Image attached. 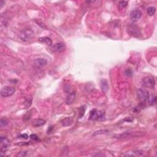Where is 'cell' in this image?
<instances>
[{"label":"cell","instance_id":"603a6c76","mask_svg":"<svg viewBox=\"0 0 157 157\" xmlns=\"http://www.w3.org/2000/svg\"><path fill=\"white\" fill-rule=\"evenodd\" d=\"M32 144V142H21L20 143L17 144L18 145H31Z\"/></svg>","mask_w":157,"mask_h":157},{"label":"cell","instance_id":"ba28073f","mask_svg":"<svg viewBox=\"0 0 157 157\" xmlns=\"http://www.w3.org/2000/svg\"><path fill=\"white\" fill-rule=\"evenodd\" d=\"M142 16V12L139 9H134L132 12L130 13V18L131 20L133 22L138 21L140 18Z\"/></svg>","mask_w":157,"mask_h":157},{"label":"cell","instance_id":"d6986e66","mask_svg":"<svg viewBox=\"0 0 157 157\" xmlns=\"http://www.w3.org/2000/svg\"><path fill=\"white\" fill-rule=\"evenodd\" d=\"M109 133L108 130H99L98 131H95V132L93 134V136L96 135H99V134H105Z\"/></svg>","mask_w":157,"mask_h":157},{"label":"cell","instance_id":"52a82bcc","mask_svg":"<svg viewBox=\"0 0 157 157\" xmlns=\"http://www.w3.org/2000/svg\"><path fill=\"white\" fill-rule=\"evenodd\" d=\"M137 95H138L139 99L141 102H145L147 101L149 96V91L144 88H139L137 90Z\"/></svg>","mask_w":157,"mask_h":157},{"label":"cell","instance_id":"8992f818","mask_svg":"<svg viewBox=\"0 0 157 157\" xmlns=\"http://www.w3.org/2000/svg\"><path fill=\"white\" fill-rule=\"evenodd\" d=\"M143 136V133L141 132H133V133H125L123 134L117 135V138H130V137H140Z\"/></svg>","mask_w":157,"mask_h":157},{"label":"cell","instance_id":"2e32d148","mask_svg":"<svg viewBox=\"0 0 157 157\" xmlns=\"http://www.w3.org/2000/svg\"><path fill=\"white\" fill-rule=\"evenodd\" d=\"M39 42H42V43H44V44H47V45H49V46H50L52 44V41L51 39H50V38H47V37L40 38L39 39Z\"/></svg>","mask_w":157,"mask_h":157},{"label":"cell","instance_id":"d4e9b609","mask_svg":"<svg viewBox=\"0 0 157 157\" xmlns=\"http://www.w3.org/2000/svg\"><path fill=\"white\" fill-rule=\"evenodd\" d=\"M125 74H126V75H127V76H131L132 75L133 72H132V71H131V69H126V71H125Z\"/></svg>","mask_w":157,"mask_h":157},{"label":"cell","instance_id":"4316f807","mask_svg":"<svg viewBox=\"0 0 157 157\" xmlns=\"http://www.w3.org/2000/svg\"><path fill=\"white\" fill-rule=\"evenodd\" d=\"M5 4V1H3V0H1V1H0V7H2L3 6V5H4V4Z\"/></svg>","mask_w":157,"mask_h":157},{"label":"cell","instance_id":"8fae6325","mask_svg":"<svg viewBox=\"0 0 157 157\" xmlns=\"http://www.w3.org/2000/svg\"><path fill=\"white\" fill-rule=\"evenodd\" d=\"M76 98V93L74 92L70 93L68 95L66 99V103L67 104H71L74 101Z\"/></svg>","mask_w":157,"mask_h":157},{"label":"cell","instance_id":"5bb4252c","mask_svg":"<svg viewBox=\"0 0 157 157\" xmlns=\"http://www.w3.org/2000/svg\"><path fill=\"white\" fill-rule=\"evenodd\" d=\"M45 122L46 121L43 119H36L33 122V126H34L35 127H40V126L45 125Z\"/></svg>","mask_w":157,"mask_h":157},{"label":"cell","instance_id":"ffe728a7","mask_svg":"<svg viewBox=\"0 0 157 157\" xmlns=\"http://www.w3.org/2000/svg\"><path fill=\"white\" fill-rule=\"evenodd\" d=\"M8 124V120L6 119V118H1L0 120V126L1 128L6 126Z\"/></svg>","mask_w":157,"mask_h":157},{"label":"cell","instance_id":"e0dca14e","mask_svg":"<svg viewBox=\"0 0 157 157\" xmlns=\"http://www.w3.org/2000/svg\"><path fill=\"white\" fill-rule=\"evenodd\" d=\"M147 12L149 15L152 16V15H154L155 12H156V8H155V7H153V6H150V7H149L148 8H147Z\"/></svg>","mask_w":157,"mask_h":157},{"label":"cell","instance_id":"5b68a950","mask_svg":"<svg viewBox=\"0 0 157 157\" xmlns=\"http://www.w3.org/2000/svg\"><path fill=\"white\" fill-rule=\"evenodd\" d=\"M15 92V88L11 86H6L1 89V95L3 97H9Z\"/></svg>","mask_w":157,"mask_h":157},{"label":"cell","instance_id":"7402d4cb","mask_svg":"<svg viewBox=\"0 0 157 157\" xmlns=\"http://www.w3.org/2000/svg\"><path fill=\"white\" fill-rule=\"evenodd\" d=\"M28 152L27 151H24V152H21L20 153H19L17 155V157H24L26 156L27 155Z\"/></svg>","mask_w":157,"mask_h":157},{"label":"cell","instance_id":"3957f363","mask_svg":"<svg viewBox=\"0 0 157 157\" xmlns=\"http://www.w3.org/2000/svg\"><path fill=\"white\" fill-rule=\"evenodd\" d=\"M141 85L142 87L148 88H153L155 87V81L153 77L150 76H147L141 80Z\"/></svg>","mask_w":157,"mask_h":157},{"label":"cell","instance_id":"7a4b0ae2","mask_svg":"<svg viewBox=\"0 0 157 157\" xmlns=\"http://www.w3.org/2000/svg\"><path fill=\"white\" fill-rule=\"evenodd\" d=\"M33 36V32L30 29H25L23 30L20 32L19 34V38H20L22 41H26L30 40Z\"/></svg>","mask_w":157,"mask_h":157},{"label":"cell","instance_id":"ac0fdd59","mask_svg":"<svg viewBox=\"0 0 157 157\" xmlns=\"http://www.w3.org/2000/svg\"><path fill=\"white\" fill-rule=\"evenodd\" d=\"M32 101H33V99H32V98L31 97V96H30V97H29V98H28L27 99H26V101H25V109H28V108H29V107H30V106H31V104H32Z\"/></svg>","mask_w":157,"mask_h":157},{"label":"cell","instance_id":"9c48e42d","mask_svg":"<svg viewBox=\"0 0 157 157\" xmlns=\"http://www.w3.org/2000/svg\"><path fill=\"white\" fill-rule=\"evenodd\" d=\"M47 64V60L45 58H37L33 62V66L36 68L40 69V68H43L45 65Z\"/></svg>","mask_w":157,"mask_h":157},{"label":"cell","instance_id":"9a60e30c","mask_svg":"<svg viewBox=\"0 0 157 157\" xmlns=\"http://www.w3.org/2000/svg\"><path fill=\"white\" fill-rule=\"evenodd\" d=\"M147 102L148 103L149 105L153 106L156 104V96L155 95H150L149 96L148 99H147Z\"/></svg>","mask_w":157,"mask_h":157},{"label":"cell","instance_id":"277c9868","mask_svg":"<svg viewBox=\"0 0 157 157\" xmlns=\"http://www.w3.org/2000/svg\"><path fill=\"white\" fill-rule=\"evenodd\" d=\"M10 146V141L7 137L5 136H1L0 137V147H1V153L5 152Z\"/></svg>","mask_w":157,"mask_h":157},{"label":"cell","instance_id":"484cf974","mask_svg":"<svg viewBox=\"0 0 157 157\" xmlns=\"http://www.w3.org/2000/svg\"><path fill=\"white\" fill-rule=\"evenodd\" d=\"M20 137H22V138L25 139H27L28 137V136L27 134H22V135L20 136Z\"/></svg>","mask_w":157,"mask_h":157},{"label":"cell","instance_id":"44dd1931","mask_svg":"<svg viewBox=\"0 0 157 157\" xmlns=\"http://www.w3.org/2000/svg\"><path fill=\"white\" fill-rule=\"evenodd\" d=\"M128 1H120L119 3V4H118V6H119L120 9H123L125 7H126V6H128Z\"/></svg>","mask_w":157,"mask_h":157},{"label":"cell","instance_id":"7c38bea8","mask_svg":"<svg viewBox=\"0 0 157 157\" xmlns=\"http://www.w3.org/2000/svg\"><path fill=\"white\" fill-rule=\"evenodd\" d=\"M100 86L102 90L103 91L106 93L109 90V86H108V84H107V80H105V79H102L100 82Z\"/></svg>","mask_w":157,"mask_h":157},{"label":"cell","instance_id":"4fadbf2b","mask_svg":"<svg viewBox=\"0 0 157 157\" xmlns=\"http://www.w3.org/2000/svg\"><path fill=\"white\" fill-rule=\"evenodd\" d=\"M73 119L72 117H66L62 121V125L63 126H69L72 124Z\"/></svg>","mask_w":157,"mask_h":157},{"label":"cell","instance_id":"6da1fadb","mask_svg":"<svg viewBox=\"0 0 157 157\" xmlns=\"http://www.w3.org/2000/svg\"><path fill=\"white\" fill-rule=\"evenodd\" d=\"M105 111L103 110H93L90 112V119L93 120H104L105 119Z\"/></svg>","mask_w":157,"mask_h":157},{"label":"cell","instance_id":"83f0119b","mask_svg":"<svg viewBox=\"0 0 157 157\" xmlns=\"http://www.w3.org/2000/svg\"><path fill=\"white\" fill-rule=\"evenodd\" d=\"M94 156H102L103 155H101V154H96V155H95Z\"/></svg>","mask_w":157,"mask_h":157},{"label":"cell","instance_id":"cb8c5ba5","mask_svg":"<svg viewBox=\"0 0 157 157\" xmlns=\"http://www.w3.org/2000/svg\"><path fill=\"white\" fill-rule=\"evenodd\" d=\"M30 137H31V139H33V140H34V141H40V139H39V137H38V136L36 135V134H31V135L30 136Z\"/></svg>","mask_w":157,"mask_h":157},{"label":"cell","instance_id":"30bf717a","mask_svg":"<svg viewBox=\"0 0 157 157\" xmlns=\"http://www.w3.org/2000/svg\"><path fill=\"white\" fill-rule=\"evenodd\" d=\"M66 49V46L62 42H59V43L55 44L52 47L51 50L53 52H57V53H60V52H64Z\"/></svg>","mask_w":157,"mask_h":157}]
</instances>
